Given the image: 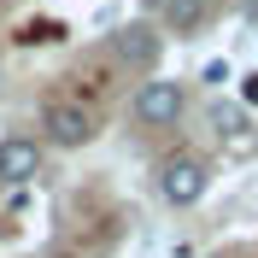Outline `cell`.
<instances>
[{
    "instance_id": "cell-6",
    "label": "cell",
    "mask_w": 258,
    "mask_h": 258,
    "mask_svg": "<svg viewBox=\"0 0 258 258\" xmlns=\"http://www.w3.org/2000/svg\"><path fill=\"white\" fill-rule=\"evenodd\" d=\"M211 24V0H164L159 6V30L164 35H200Z\"/></svg>"
},
{
    "instance_id": "cell-3",
    "label": "cell",
    "mask_w": 258,
    "mask_h": 258,
    "mask_svg": "<svg viewBox=\"0 0 258 258\" xmlns=\"http://www.w3.org/2000/svg\"><path fill=\"white\" fill-rule=\"evenodd\" d=\"M94 129H100L94 112L77 106V100H47V106H41V141L47 147H64V153H71V147H88Z\"/></svg>"
},
{
    "instance_id": "cell-10",
    "label": "cell",
    "mask_w": 258,
    "mask_h": 258,
    "mask_svg": "<svg viewBox=\"0 0 258 258\" xmlns=\"http://www.w3.org/2000/svg\"><path fill=\"white\" fill-rule=\"evenodd\" d=\"M159 6H164V0H141V12H153V18H159Z\"/></svg>"
},
{
    "instance_id": "cell-5",
    "label": "cell",
    "mask_w": 258,
    "mask_h": 258,
    "mask_svg": "<svg viewBox=\"0 0 258 258\" xmlns=\"http://www.w3.org/2000/svg\"><path fill=\"white\" fill-rule=\"evenodd\" d=\"M35 176H41V141L35 135H6L0 141V182L6 188H24Z\"/></svg>"
},
{
    "instance_id": "cell-2",
    "label": "cell",
    "mask_w": 258,
    "mask_h": 258,
    "mask_svg": "<svg viewBox=\"0 0 258 258\" xmlns=\"http://www.w3.org/2000/svg\"><path fill=\"white\" fill-rule=\"evenodd\" d=\"M182 112H188V82H176V77H147L129 100V117L141 129H176Z\"/></svg>"
},
{
    "instance_id": "cell-7",
    "label": "cell",
    "mask_w": 258,
    "mask_h": 258,
    "mask_svg": "<svg viewBox=\"0 0 258 258\" xmlns=\"http://www.w3.org/2000/svg\"><path fill=\"white\" fill-rule=\"evenodd\" d=\"M211 129H217L223 141H241V135H246V106H229V100H217V106H211Z\"/></svg>"
},
{
    "instance_id": "cell-8",
    "label": "cell",
    "mask_w": 258,
    "mask_h": 258,
    "mask_svg": "<svg viewBox=\"0 0 258 258\" xmlns=\"http://www.w3.org/2000/svg\"><path fill=\"white\" fill-rule=\"evenodd\" d=\"M59 35H64V24H47V18H41V24H24L18 41H59Z\"/></svg>"
},
{
    "instance_id": "cell-11",
    "label": "cell",
    "mask_w": 258,
    "mask_h": 258,
    "mask_svg": "<svg viewBox=\"0 0 258 258\" xmlns=\"http://www.w3.org/2000/svg\"><path fill=\"white\" fill-rule=\"evenodd\" d=\"M246 12H252V18H258V0H246Z\"/></svg>"
},
{
    "instance_id": "cell-1",
    "label": "cell",
    "mask_w": 258,
    "mask_h": 258,
    "mask_svg": "<svg viewBox=\"0 0 258 258\" xmlns=\"http://www.w3.org/2000/svg\"><path fill=\"white\" fill-rule=\"evenodd\" d=\"M206 194H211V159L206 153H170V159L159 164V200L164 206L188 211V206H200Z\"/></svg>"
},
{
    "instance_id": "cell-9",
    "label": "cell",
    "mask_w": 258,
    "mask_h": 258,
    "mask_svg": "<svg viewBox=\"0 0 258 258\" xmlns=\"http://www.w3.org/2000/svg\"><path fill=\"white\" fill-rule=\"evenodd\" d=\"M241 100H246V106H258V71H252V77H241Z\"/></svg>"
},
{
    "instance_id": "cell-4",
    "label": "cell",
    "mask_w": 258,
    "mask_h": 258,
    "mask_svg": "<svg viewBox=\"0 0 258 258\" xmlns=\"http://www.w3.org/2000/svg\"><path fill=\"white\" fill-rule=\"evenodd\" d=\"M112 53L129 64V71L153 77V71H159V53H164V30L159 24H123V30L112 35Z\"/></svg>"
}]
</instances>
